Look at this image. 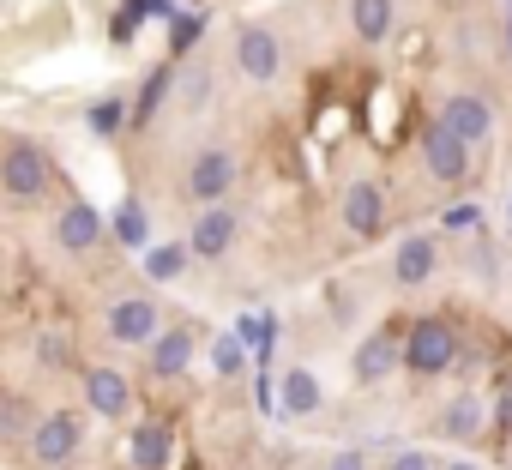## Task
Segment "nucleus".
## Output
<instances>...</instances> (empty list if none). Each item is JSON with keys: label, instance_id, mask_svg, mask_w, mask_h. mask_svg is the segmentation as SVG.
<instances>
[{"label": "nucleus", "instance_id": "obj_1", "mask_svg": "<svg viewBox=\"0 0 512 470\" xmlns=\"http://www.w3.org/2000/svg\"><path fill=\"white\" fill-rule=\"evenodd\" d=\"M458 356H464V338H458V326L446 314H416L404 326V374L440 380V374L458 368Z\"/></svg>", "mask_w": 512, "mask_h": 470}, {"label": "nucleus", "instance_id": "obj_2", "mask_svg": "<svg viewBox=\"0 0 512 470\" xmlns=\"http://www.w3.org/2000/svg\"><path fill=\"white\" fill-rule=\"evenodd\" d=\"M55 187V163L43 145L31 139H7L0 145V193H7L13 205H43Z\"/></svg>", "mask_w": 512, "mask_h": 470}, {"label": "nucleus", "instance_id": "obj_3", "mask_svg": "<svg viewBox=\"0 0 512 470\" xmlns=\"http://www.w3.org/2000/svg\"><path fill=\"white\" fill-rule=\"evenodd\" d=\"M79 446H85V416L79 410H49L25 434V452H31L37 470H67L79 458Z\"/></svg>", "mask_w": 512, "mask_h": 470}, {"label": "nucleus", "instance_id": "obj_4", "mask_svg": "<svg viewBox=\"0 0 512 470\" xmlns=\"http://www.w3.org/2000/svg\"><path fill=\"white\" fill-rule=\"evenodd\" d=\"M235 181H241V157H235L229 145H199V151H193V163H187V199H193L199 211H205V205H229Z\"/></svg>", "mask_w": 512, "mask_h": 470}, {"label": "nucleus", "instance_id": "obj_5", "mask_svg": "<svg viewBox=\"0 0 512 470\" xmlns=\"http://www.w3.org/2000/svg\"><path fill=\"white\" fill-rule=\"evenodd\" d=\"M229 55H235V67H241V79H253V85L284 79V43H278L272 25H241Z\"/></svg>", "mask_w": 512, "mask_h": 470}, {"label": "nucleus", "instance_id": "obj_6", "mask_svg": "<svg viewBox=\"0 0 512 470\" xmlns=\"http://www.w3.org/2000/svg\"><path fill=\"white\" fill-rule=\"evenodd\" d=\"M103 235H109V217L91 205V199H67L61 205V217H55V248L61 254H97L103 248Z\"/></svg>", "mask_w": 512, "mask_h": 470}, {"label": "nucleus", "instance_id": "obj_7", "mask_svg": "<svg viewBox=\"0 0 512 470\" xmlns=\"http://www.w3.org/2000/svg\"><path fill=\"white\" fill-rule=\"evenodd\" d=\"M103 326H109V338L115 344H151L157 332H163V314H157V302L151 296H115L109 308H103Z\"/></svg>", "mask_w": 512, "mask_h": 470}, {"label": "nucleus", "instance_id": "obj_8", "mask_svg": "<svg viewBox=\"0 0 512 470\" xmlns=\"http://www.w3.org/2000/svg\"><path fill=\"white\" fill-rule=\"evenodd\" d=\"M338 211H344V229H350V235H362V242H374V235L386 229V187H380L374 175H356V181L344 187Z\"/></svg>", "mask_w": 512, "mask_h": 470}, {"label": "nucleus", "instance_id": "obj_9", "mask_svg": "<svg viewBox=\"0 0 512 470\" xmlns=\"http://www.w3.org/2000/svg\"><path fill=\"white\" fill-rule=\"evenodd\" d=\"M452 139H464L470 151L476 145H488V133H494V109H488V97H476V91H452L446 103H440V115H434Z\"/></svg>", "mask_w": 512, "mask_h": 470}, {"label": "nucleus", "instance_id": "obj_10", "mask_svg": "<svg viewBox=\"0 0 512 470\" xmlns=\"http://www.w3.org/2000/svg\"><path fill=\"white\" fill-rule=\"evenodd\" d=\"M416 151H422V169L434 175V181H464L470 175V145L464 139H452L440 121H422V139H416Z\"/></svg>", "mask_w": 512, "mask_h": 470}, {"label": "nucleus", "instance_id": "obj_11", "mask_svg": "<svg viewBox=\"0 0 512 470\" xmlns=\"http://www.w3.org/2000/svg\"><path fill=\"white\" fill-rule=\"evenodd\" d=\"M350 362H356V380H362V386H380L386 374H398V368H404V332L374 326V332L356 344V356H350Z\"/></svg>", "mask_w": 512, "mask_h": 470}, {"label": "nucleus", "instance_id": "obj_12", "mask_svg": "<svg viewBox=\"0 0 512 470\" xmlns=\"http://www.w3.org/2000/svg\"><path fill=\"white\" fill-rule=\"evenodd\" d=\"M235 248V205H205L187 229V254L193 260H223Z\"/></svg>", "mask_w": 512, "mask_h": 470}, {"label": "nucleus", "instance_id": "obj_13", "mask_svg": "<svg viewBox=\"0 0 512 470\" xmlns=\"http://www.w3.org/2000/svg\"><path fill=\"white\" fill-rule=\"evenodd\" d=\"M434 272H440V242L434 235H404L398 254H392V284L398 290H422Z\"/></svg>", "mask_w": 512, "mask_h": 470}, {"label": "nucleus", "instance_id": "obj_14", "mask_svg": "<svg viewBox=\"0 0 512 470\" xmlns=\"http://www.w3.org/2000/svg\"><path fill=\"white\" fill-rule=\"evenodd\" d=\"M127 404H133V386H127L121 368H85V410H91V416L121 422Z\"/></svg>", "mask_w": 512, "mask_h": 470}, {"label": "nucleus", "instance_id": "obj_15", "mask_svg": "<svg viewBox=\"0 0 512 470\" xmlns=\"http://www.w3.org/2000/svg\"><path fill=\"white\" fill-rule=\"evenodd\" d=\"M193 350H199V338L187 332V326H169V332H157L151 338V374L157 380H175V374H187V362H193Z\"/></svg>", "mask_w": 512, "mask_h": 470}, {"label": "nucleus", "instance_id": "obj_16", "mask_svg": "<svg viewBox=\"0 0 512 470\" xmlns=\"http://www.w3.org/2000/svg\"><path fill=\"white\" fill-rule=\"evenodd\" d=\"M127 458H133V470H169L175 434H169L163 422H139V428L127 434Z\"/></svg>", "mask_w": 512, "mask_h": 470}, {"label": "nucleus", "instance_id": "obj_17", "mask_svg": "<svg viewBox=\"0 0 512 470\" xmlns=\"http://www.w3.org/2000/svg\"><path fill=\"white\" fill-rule=\"evenodd\" d=\"M320 404H326L320 374H314V368H290L284 386H278V410H284V416H320Z\"/></svg>", "mask_w": 512, "mask_h": 470}, {"label": "nucleus", "instance_id": "obj_18", "mask_svg": "<svg viewBox=\"0 0 512 470\" xmlns=\"http://www.w3.org/2000/svg\"><path fill=\"white\" fill-rule=\"evenodd\" d=\"M482 428H488V398H476V392H458V398L440 410V434H446V440H464V446H470Z\"/></svg>", "mask_w": 512, "mask_h": 470}, {"label": "nucleus", "instance_id": "obj_19", "mask_svg": "<svg viewBox=\"0 0 512 470\" xmlns=\"http://www.w3.org/2000/svg\"><path fill=\"white\" fill-rule=\"evenodd\" d=\"M109 235H115L121 248H151V205L139 193H127L115 205V217H109Z\"/></svg>", "mask_w": 512, "mask_h": 470}, {"label": "nucleus", "instance_id": "obj_20", "mask_svg": "<svg viewBox=\"0 0 512 470\" xmlns=\"http://www.w3.org/2000/svg\"><path fill=\"white\" fill-rule=\"evenodd\" d=\"M392 25H398V7H392V0H350V31H356L368 49L386 43Z\"/></svg>", "mask_w": 512, "mask_h": 470}, {"label": "nucleus", "instance_id": "obj_21", "mask_svg": "<svg viewBox=\"0 0 512 470\" xmlns=\"http://www.w3.org/2000/svg\"><path fill=\"white\" fill-rule=\"evenodd\" d=\"M205 103H211V67H205V61H181V67H175V109L199 115Z\"/></svg>", "mask_w": 512, "mask_h": 470}, {"label": "nucleus", "instance_id": "obj_22", "mask_svg": "<svg viewBox=\"0 0 512 470\" xmlns=\"http://www.w3.org/2000/svg\"><path fill=\"white\" fill-rule=\"evenodd\" d=\"M169 91H175V61H169V67H157V73L145 79V91H139V103H133V115H127V127H151Z\"/></svg>", "mask_w": 512, "mask_h": 470}, {"label": "nucleus", "instance_id": "obj_23", "mask_svg": "<svg viewBox=\"0 0 512 470\" xmlns=\"http://www.w3.org/2000/svg\"><path fill=\"white\" fill-rule=\"evenodd\" d=\"M187 266H193L187 242H157V248H145V278H151V284H175Z\"/></svg>", "mask_w": 512, "mask_h": 470}, {"label": "nucleus", "instance_id": "obj_24", "mask_svg": "<svg viewBox=\"0 0 512 470\" xmlns=\"http://www.w3.org/2000/svg\"><path fill=\"white\" fill-rule=\"evenodd\" d=\"M205 356H211L217 380H241V374H247V362H253V356H247V338H241V332H223V338H211V350H205Z\"/></svg>", "mask_w": 512, "mask_h": 470}, {"label": "nucleus", "instance_id": "obj_25", "mask_svg": "<svg viewBox=\"0 0 512 470\" xmlns=\"http://www.w3.org/2000/svg\"><path fill=\"white\" fill-rule=\"evenodd\" d=\"M37 362H43V368H73V344H67L61 332H43V338H37Z\"/></svg>", "mask_w": 512, "mask_h": 470}, {"label": "nucleus", "instance_id": "obj_26", "mask_svg": "<svg viewBox=\"0 0 512 470\" xmlns=\"http://www.w3.org/2000/svg\"><path fill=\"white\" fill-rule=\"evenodd\" d=\"M121 121H127V109H121L115 97H103V103H91V127H97V133H115Z\"/></svg>", "mask_w": 512, "mask_h": 470}, {"label": "nucleus", "instance_id": "obj_27", "mask_svg": "<svg viewBox=\"0 0 512 470\" xmlns=\"http://www.w3.org/2000/svg\"><path fill=\"white\" fill-rule=\"evenodd\" d=\"M151 7H163V0H127L121 19H115V37H133V31H139V19H145Z\"/></svg>", "mask_w": 512, "mask_h": 470}, {"label": "nucleus", "instance_id": "obj_28", "mask_svg": "<svg viewBox=\"0 0 512 470\" xmlns=\"http://www.w3.org/2000/svg\"><path fill=\"white\" fill-rule=\"evenodd\" d=\"M386 470H440V464H434L422 446H398V452L386 458Z\"/></svg>", "mask_w": 512, "mask_h": 470}, {"label": "nucleus", "instance_id": "obj_29", "mask_svg": "<svg viewBox=\"0 0 512 470\" xmlns=\"http://www.w3.org/2000/svg\"><path fill=\"white\" fill-rule=\"evenodd\" d=\"M19 428H25V398H7V404H0V434L13 440ZM25 434H31V428H25Z\"/></svg>", "mask_w": 512, "mask_h": 470}, {"label": "nucleus", "instance_id": "obj_30", "mask_svg": "<svg viewBox=\"0 0 512 470\" xmlns=\"http://www.w3.org/2000/svg\"><path fill=\"white\" fill-rule=\"evenodd\" d=\"M326 470H368V452H362V446H338V452L326 458Z\"/></svg>", "mask_w": 512, "mask_h": 470}, {"label": "nucleus", "instance_id": "obj_31", "mask_svg": "<svg viewBox=\"0 0 512 470\" xmlns=\"http://www.w3.org/2000/svg\"><path fill=\"white\" fill-rule=\"evenodd\" d=\"M476 223H482V211H476L470 199H464V205H446V229H476Z\"/></svg>", "mask_w": 512, "mask_h": 470}, {"label": "nucleus", "instance_id": "obj_32", "mask_svg": "<svg viewBox=\"0 0 512 470\" xmlns=\"http://www.w3.org/2000/svg\"><path fill=\"white\" fill-rule=\"evenodd\" d=\"M500 416H512V380H506V392H500Z\"/></svg>", "mask_w": 512, "mask_h": 470}, {"label": "nucleus", "instance_id": "obj_33", "mask_svg": "<svg viewBox=\"0 0 512 470\" xmlns=\"http://www.w3.org/2000/svg\"><path fill=\"white\" fill-rule=\"evenodd\" d=\"M440 470H482V464H470V458H452V464H440Z\"/></svg>", "mask_w": 512, "mask_h": 470}, {"label": "nucleus", "instance_id": "obj_34", "mask_svg": "<svg viewBox=\"0 0 512 470\" xmlns=\"http://www.w3.org/2000/svg\"><path fill=\"white\" fill-rule=\"evenodd\" d=\"M506 55H512V19H506Z\"/></svg>", "mask_w": 512, "mask_h": 470}, {"label": "nucleus", "instance_id": "obj_35", "mask_svg": "<svg viewBox=\"0 0 512 470\" xmlns=\"http://www.w3.org/2000/svg\"><path fill=\"white\" fill-rule=\"evenodd\" d=\"M506 235H512V205H506Z\"/></svg>", "mask_w": 512, "mask_h": 470}, {"label": "nucleus", "instance_id": "obj_36", "mask_svg": "<svg viewBox=\"0 0 512 470\" xmlns=\"http://www.w3.org/2000/svg\"><path fill=\"white\" fill-rule=\"evenodd\" d=\"M506 19H512V0H506Z\"/></svg>", "mask_w": 512, "mask_h": 470}]
</instances>
